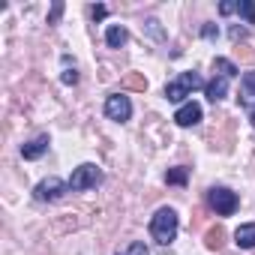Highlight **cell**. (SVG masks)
Returning a JSON list of instances; mask_svg holds the SVG:
<instances>
[{"instance_id": "cell-1", "label": "cell", "mask_w": 255, "mask_h": 255, "mask_svg": "<svg viewBox=\"0 0 255 255\" xmlns=\"http://www.w3.org/2000/svg\"><path fill=\"white\" fill-rule=\"evenodd\" d=\"M177 213L171 210V207H159L156 213H153V219H150V237L156 240V243H162V246H168V243H174V237H177Z\"/></svg>"}, {"instance_id": "cell-2", "label": "cell", "mask_w": 255, "mask_h": 255, "mask_svg": "<svg viewBox=\"0 0 255 255\" xmlns=\"http://www.w3.org/2000/svg\"><path fill=\"white\" fill-rule=\"evenodd\" d=\"M198 87H207L198 72H180L174 81L165 84V99H168V102H183V99L192 96V90H198Z\"/></svg>"}, {"instance_id": "cell-3", "label": "cell", "mask_w": 255, "mask_h": 255, "mask_svg": "<svg viewBox=\"0 0 255 255\" xmlns=\"http://www.w3.org/2000/svg\"><path fill=\"white\" fill-rule=\"evenodd\" d=\"M99 183H102V171H99V165H93V162L78 165V168L72 171V177H69V189H72V192H84V189H93V186H99Z\"/></svg>"}, {"instance_id": "cell-4", "label": "cell", "mask_w": 255, "mask_h": 255, "mask_svg": "<svg viewBox=\"0 0 255 255\" xmlns=\"http://www.w3.org/2000/svg\"><path fill=\"white\" fill-rule=\"evenodd\" d=\"M207 201H210V207L216 210V216H231L234 210H237V195L228 189V186H213L210 192H207Z\"/></svg>"}, {"instance_id": "cell-5", "label": "cell", "mask_w": 255, "mask_h": 255, "mask_svg": "<svg viewBox=\"0 0 255 255\" xmlns=\"http://www.w3.org/2000/svg\"><path fill=\"white\" fill-rule=\"evenodd\" d=\"M105 117L108 120H117V123H126L132 117V102L129 96H123V93H111L105 99Z\"/></svg>"}, {"instance_id": "cell-6", "label": "cell", "mask_w": 255, "mask_h": 255, "mask_svg": "<svg viewBox=\"0 0 255 255\" xmlns=\"http://www.w3.org/2000/svg\"><path fill=\"white\" fill-rule=\"evenodd\" d=\"M66 192H69V183H63L60 177H45V180L36 183L33 198H36V201H57V198H63Z\"/></svg>"}, {"instance_id": "cell-7", "label": "cell", "mask_w": 255, "mask_h": 255, "mask_svg": "<svg viewBox=\"0 0 255 255\" xmlns=\"http://www.w3.org/2000/svg\"><path fill=\"white\" fill-rule=\"evenodd\" d=\"M198 120H201V105H198V102H186V105H180L177 114H174V123H177V126H195Z\"/></svg>"}, {"instance_id": "cell-8", "label": "cell", "mask_w": 255, "mask_h": 255, "mask_svg": "<svg viewBox=\"0 0 255 255\" xmlns=\"http://www.w3.org/2000/svg\"><path fill=\"white\" fill-rule=\"evenodd\" d=\"M45 150H48V135H36L33 141L21 144V156H24V159H39Z\"/></svg>"}, {"instance_id": "cell-9", "label": "cell", "mask_w": 255, "mask_h": 255, "mask_svg": "<svg viewBox=\"0 0 255 255\" xmlns=\"http://www.w3.org/2000/svg\"><path fill=\"white\" fill-rule=\"evenodd\" d=\"M234 243L240 249H255V222H246L234 231Z\"/></svg>"}, {"instance_id": "cell-10", "label": "cell", "mask_w": 255, "mask_h": 255, "mask_svg": "<svg viewBox=\"0 0 255 255\" xmlns=\"http://www.w3.org/2000/svg\"><path fill=\"white\" fill-rule=\"evenodd\" d=\"M105 42H108V48H123L129 42V33H126V27H120V24H111L105 30Z\"/></svg>"}, {"instance_id": "cell-11", "label": "cell", "mask_w": 255, "mask_h": 255, "mask_svg": "<svg viewBox=\"0 0 255 255\" xmlns=\"http://www.w3.org/2000/svg\"><path fill=\"white\" fill-rule=\"evenodd\" d=\"M204 90H207V99H210V102H219V99L228 93V78H225V75H216L213 81H207Z\"/></svg>"}, {"instance_id": "cell-12", "label": "cell", "mask_w": 255, "mask_h": 255, "mask_svg": "<svg viewBox=\"0 0 255 255\" xmlns=\"http://www.w3.org/2000/svg\"><path fill=\"white\" fill-rule=\"evenodd\" d=\"M240 102H255V72H243V78H240Z\"/></svg>"}, {"instance_id": "cell-13", "label": "cell", "mask_w": 255, "mask_h": 255, "mask_svg": "<svg viewBox=\"0 0 255 255\" xmlns=\"http://www.w3.org/2000/svg\"><path fill=\"white\" fill-rule=\"evenodd\" d=\"M204 243H207V249H222V243H225V228H222V225H213V228L204 234Z\"/></svg>"}, {"instance_id": "cell-14", "label": "cell", "mask_w": 255, "mask_h": 255, "mask_svg": "<svg viewBox=\"0 0 255 255\" xmlns=\"http://www.w3.org/2000/svg\"><path fill=\"white\" fill-rule=\"evenodd\" d=\"M123 87H126V90H138V93H144V90H147V78H144L141 72H129V75L123 78Z\"/></svg>"}, {"instance_id": "cell-15", "label": "cell", "mask_w": 255, "mask_h": 255, "mask_svg": "<svg viewBox=\"0 0 255 255\" xmlns=\"http://www.w3.org/2000/svg\"><path fill=\"white\" fill-rule=\"evenodd\" d=\"M213 69H216L219 75H225V78H234V75H237V66H234L228 57H216V60H213Z\"/></svg>"}, {"instance_id": "cell-16", "label": "cell", "mask_w": 255, "mask_h": 255, "mask_svg": "<svg viewBox=\"0 0 255 255\" xmlns=\"http://www.w3.org/2000/svg\"><path fill=\"white\" fill-rule=\"evenodd\" d=\"M186 177H189V168H171V171L165 174V183H171V186H183Z\"/></svg>"}, {"instance_id": "cell-17", "label": "cell", "mask_w": 255, "mask_h": 255, "mask_svg": "<svg viewBox=\"0 0 255 255\" xmlns=\"http://www.w3.org/2000/svg\"><path fill=\"white\" fill-rule=\"evenodd\" d=\"M237 12L246 18V24H255V3H252V0H240V3H237Z\"/></svg>"}, {"instance_id": "cell-18", "label": "cell", "mask_w": 255, "mask_h": 255, "mask_svg": "<svg viewBox=\"0 0 255 255\" xmlns=\"http://www.w3.org/2000/svg\"><path fill=\"white\" fill-rule=\"evenodd\" d=\"M60 15H63V3L57 0V3L51 6V12H48V24H57V21H60Z\"/></svg>"}, {"instance_id": "cell-19", "label": "cell", "mask_w": 255, "mask_h": 255, "mask_svg": "<svg viewBox=\"0 0 255 255\" xmlns=\"http://www.w3.org/2000/svg\"><path fill=\"white\" fill-rule=\"evenodd\" d=\"M126 255H150V252H147V246H144V243H138V240H135L129 249H126Z\"/></svg>"}, {"instance_id": "cell-20", "label": "cell", "mask_w": 255, "mask_h": 255, "mask_svg": "<svg viewBox=\"0 0 255 255\" xmlns=\"http://www.w3.org/2000/svg\"><path fill=\"white\" fill-rule=\"evenodd\" d=\"M219 12H222V15H231V12H237V3L225 0V3H219Z\"/></svg>"}, {"instance_id": "cell-21", "label": "cell", "mask_w": 255, "mask_h": 255, "mask_svg": "<svg viewBox=\"0 0 255 255\" xmlns=\"http://www.w3.org/2000/svg\"><path fill=\"white\" fill-rule=\"evenodd\" d=\"M147 30H150L156 39H162V30H159V21H156V18H150V21H147Z\"/></svg>"}, {"instance_id": "cell-22", "label": "cell", "mask_w": 255, "mask_h": 255, "mask_svg": "<svg viewBox=\"0 0 255 255\" xmlns=\"http://www.w3.org/2000/svg\"><path fill=\"white\" fill-rule=\"evenodd\" d=\"M216 33H219V30H216L213 24H204V27H201V36H204V39H216Z\"/></svg>"}, {"instance_id": "cell-23", "label": "cell", "mask_w": 255, "mask_h": 255, "mask_svg": "<svg viewBox=\"0 0 255 255\" xmlns=\"http://www.w3.org/2000/svg\"><path fill=\"white\" fill-rule=\"evenodd\" d=\"M75 81H78V72L75 69H66L63 72V84H75Z\"/></svg>"}, {"instance_id": "cell-24", "label": "cell", "mask_w": 255, "mask_h": 255, "mask_svg": "<svg viewBox=\"0 0 255 255\" xmlns=\"http://www.w3.org/2000/svg\"><path fill=\"white\" fill-rule=\"evenodd\" d=\"M90 15L99 21V18H105V15H108V9H105V6H93V9H90Z\"/></svg>"}, {"instance_id": "cell-25", "label": "cell", "mask_w": 255, "mask_h": 255, "mask_svg": "<svg viewBox=\"0 0 255 255\" xmlns=\"http://www.w3.org/2000/svg\"><path fill=\"white\" fill-rule=\"evenodd\" d=\"M243 36H246V30H243V27H231V39H234V42H240Z\"/></svg>"}, {"instance_id": "cell-26", "label": "cell", "mask_w": 255, "mask_h": 255, "mask_svg": "<svg viewBox=\"0 0 255 255\" xmlns=\"http://www.w3.org/2000/svg\"><path fill=\"white\" fill-rule=\"evenodd\" d=\"M237 54H240L243 60H252V48H249V45H240V48H237Z\"/></svg>"}, {"instance_id": "cell-27", "label": "cell", "mask_w": 255, "mask_h": 255, "mask_svg": "<svg viewBox=\"0 0 255 255\" xmlns=\"http://www.w3.org/2000/svg\"><path fill=\"white\" fill-rule=\"evenodd\" d=\"M252 123H255V111H252Z\"/></svg>"}, {"instance_id": "cell-28", "label": "cell", "mask_w": 255, "mask_h": 255, "mask_svg": "<svg viewBox=\"0 0 255 255\" xmlns=\"http://www.w3.org/2000/svg\"><path fill=\"white\" fill-rule=\"evenodd\" d=\"M117 255H120V252H117ZM123 255H126V252H123Z\"/></svg>"}]
</instances>
